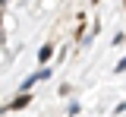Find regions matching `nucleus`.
Returning a JSON list of instances; mask_svg holds the SVG:
<instances>
[{
  "label": "nucleus",
  "mask_w": 126,
  "mask_h": 117,
  "mask_svg": "<svg viewBox=\"0 0 126 117\" xmlns=\"http://www.w3.org/2000/svg\"><path fill=\"white\" fill-rule=\"evenodd\" d=\"M29 101H32L29 92H19L13 101H6V104H3V111H22V108H29Z\"/></svg>",
  "instance_id": "f257e3e1"
},
{
  "label": "nucleus",
  "mask_w": 126,
  "mask_h": 117,
  "mask_svg": "<svg viewBox=\"0 0 126 117\" xmlns=\"http://www.w3.org/2000/svg\"><path fill=\"white\" fill-rule=\"evenodd\" d=\"M50 57H54V44H44V48L38 51V60H41V63H47Z\"/></svg>",
  "instance_id": "f03ea898"
},
{
  "label": "nucleus",
  "mask_w": 126,
  "mask_h": 117,
  "mask_svg": "<svg viewBox=\"0 0 126 117\" xmlns=\"http://www.w3.org/2000/svg\"><path fill=\"white\" fill-rule=\"evenodd\" d=\"M35 82H41V73H32V76H25V82H22V92H29Z\"/></svg>",
  "instance_id": "7ed1b4c3"
},
{
  "label": "nucleus",
  "mask_w": 126,
  "mask_h": 117,
  "mask_svg": "<svg viewBox=\"0 0 126 117\" xmlns=\"http://www.w3.org/2000/svg\"><path fill=\"white\" fill-rule=\"evenodd\" d=\"M113 73H117V76H120V73H126V57L120 60V63H117V67H113Z\"/></svg>",
  "instance_id": "20e7f679"
}]
</instances>
